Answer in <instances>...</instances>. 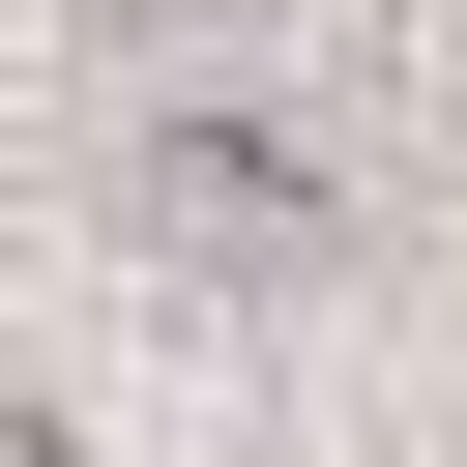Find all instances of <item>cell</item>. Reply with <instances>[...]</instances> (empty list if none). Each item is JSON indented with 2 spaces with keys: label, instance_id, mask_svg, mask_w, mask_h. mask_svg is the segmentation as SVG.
<instances>
[{
  "label": "cell",
  "instance_id": "1",
  "mask_svg": "<svg viewBox=\"0 0 467 467\" xmlns=\"http://www.w3.org/2000/svg\"><path fill=\"white\" fill-rule=\"evenodd\" d=\"M0 467H58V438H0Z\"/></svg>",
  "mask_w": 467,
  "mask_h": 467
}]
</instances>
